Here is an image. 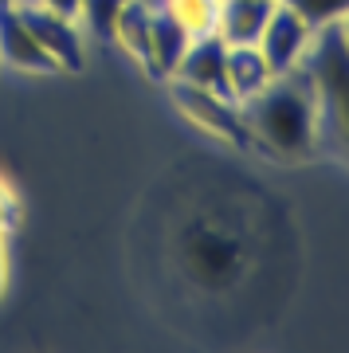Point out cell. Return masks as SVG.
<instances>
[{
  "instance_id": "obj_1",
  "label": "cell",
  "mask_w": 349,
  "mask_h": 353,
  "mask_svg": "<svg viewBox=\"0 0 349 353\" xmlns=\"http://www.w3.org/2000/svg\"><path fill=\"white\" fill-rule=\"evenodd\" d=\"M239 118L251 134V145L267 150L283 161H306L318 153V99L306 67H295L287 75L239 102Z\"/></svg>"
},
{
  "instance_id": "obj_2",
  "label": "cell",
  "mask_w": 349,
  "mask_h": 353,
  "mask_svg": "<svg viewBox=\"0 0 349 353\" xmlns=\"http://www.w3.org/2000/svg\"><path fill=\"white\" fill-rule=\"evenodd\" d=\"M302 67L318 99V150L349 165V48L337 36V24L314 28Z\"/></svg>"
},
{
  "instance_id": "obj_3",
  "label": "cell",
  "mask_w": 349,
  "mask_h": 353,
  "mask_svg": "<svg viewBox=\"0 0 349 353\" xmlns=\"http://www.w3.org/2000/svg\"><path fill=\"white\" fill-rule=\"evenodd\" d=\"M169 90H173L177 110L185 114L192 126H200L204 134H212L220 141H232L239 150L251 145V134L239 118V102L220 94V90L208 87H192V83H181V79H169Z\"/></svg>"
},
{
  "instance_id": "obj_4",
  "label": "cell",
  "mask_w": 349,
  "mask_h": 353,
  "mask_svg": "<svg viewBox=\"0 0 349 353\" xmlns=\"http://www.w3.org/2000/svg\"><path fill=\"white\" fill-rule=\"evenodd\" d=\"M181 255H185L188 275L197 279L200 287H212V290L228 287L243 271V252H239L236 236H228V232H220L212 224L188 228Z\"/></svg>"
},
{
  "instance_id": "obj_5",
  "label": "cell",
  "mask_w": 349,
  "mask_h": 353,
  "mask_svg": "<svg viewBox=\"0 0 349 353\" xmlns=\"http://www.w3.org/2000/svg\"><path fill=\"white\" fill-rule=\"evenodd\" d=\"M12 4L20 8L24 24L32 28L36 43L48 51V59L55 63V71H83L87 55H83V36H79V28L71 16L51 12L39 0H12Z\"/></svg>"
},
{
  "instance_id": "obj_6",
  "label": "cell",
  "mask_w": 349,
  "mask_h": 353,
  "mask_svg": "<svg viewBox=\"0 0 349 353\" xmlns=\"http://www.w3.org/2000/svg\"><path fill=\"white\" fill-rule=\"evenodd\" d=\"M310 39H314V28L306 24V20H302L290 4H283V0H279L255 48H259L263 63L271 67V75H287V71L302 67L306 51H310Z\"/></svg>"
},
{
  "instance_id": "obj_7",
  "label": "cell",
  "mask_w": 349,
  "mask_h": 353,
  "mask_svg": "<svg viewBox=\"0 0 349 353\" xmlns=\"http://www.w3.org/2000/svg\"><path fill=\"white\" fill-rule=\"evenodd\" d=\"M0 63L32 71V75H48L55 71V63L48 59V51L36 43L32 28L24 24V16L12 0H0Z\"/></svg>"
},
{
  "instance_id": "obj_8",
  "label": "cell",
  "mask_w": 349,
  "mask_h": 353,
  "mask_svg": "<svg viewBox=\"0 0 349 353\" xmlns=\"http://www.w3.org/2000/svg\"><path fill=\"white\" fill-rule=\"evenodd\" d=\"M224 71H228V43L216 36V32H208V36H192V43H188L185 59L177 63L173 79L192 83V87H208V90L228 94Z\"/></svg>"
},
{
  "instance_id": "obj_9",
  "label": "cell",
  "mask_w": 349,
  "mask_h": 353,
  "mask_svg": "<svg viewBox=\"0 0 349 353\" xmlns=\"http://www.w3.org/2000/svg\"><path fill=\"white\" fill-rule=\"evenodd\" d=\"M188 43H192V36H188V28L177 20V16H169L165 8H153V32H150V67H146V75L150 79H161V83H169L177 71V63L185 59Z\"/></svg>"
},
{
  "instance_id": "obj_10",
  "label": "cell",
  "mask_w": 349,
  "mask_h": 353,
  "mask_svg": "<svg viewBox=\"0 0 349 353\" xmlns=\"http://www.w3.org/2000/svg\"><path fill=\"white\" fill-rule=\"evenodd\" d=\"M279 0H220L216 12V36L224 39L228 48L236 43H259L263 28L271 20Z\"/></svg>"
},
{
  "instance_id": "obj_11",
  "label": "cell",
  "mask_w": 349,
  "mask_h": 353,
  "mask_svg": "<svg viewBox=\"0 0 349 353\" xmlns=\"http://www.w3.org/2000/svg\"><path fill=\"white\" fill-rule=\"evenodd\" d=\"M271 67L263 63V55L255 43H236V48H228V71H224V83H228V99L243 102L248 94L263 90L271 83Z\"/></svg>"
},
{
  "instance_id": "obj_12",
  "label": "cell",
  "mask_w": 349,
  "mask_h": 353,
  "mask_svg": "<svg viewBox=\"0 0 349 353\" xmlns=\"http://www.w3.org/2000/svg\"><path fill=\"white\" fill-rule=\"evenodd\" d=\"M150 32H153V4L150 0H126L114 24V39L134 55L141 67H150Z\"/></svg>"
},
{
  "instance_id": "obj_13",
  "label": "cell",
  "mask_w": 349,
  "mask_h": 353,
  "mask_svg": "<svg viewBox=\"0 0 349 353\" xmlns=\"http://www.w3.org/2000/svg\"><path fill=\"white\" fill-rule=\"evenodd\" d=\"M161 8L188 28V36H208V32H216L220 0H161Z\"/></svg>"
},
{
  "instance_id": "obj_14",
  "label": "cell",
  "mask_w": 349,
  "mask_h": 353,
  "mask_svg": "<svg viewBox=\"0 0 349 353\" xmlns=\"http://www.w3.org/2000/svg\"><path fill=\"white\" fill-rule=\"evenodd\" d=\"M126 8V0H79V16L87 24L90 36L99 39H114V24H118V12Z\"/></svg>"
},
{
  "instance_id": "obj_15",
  "label": "cell",
  "mask_w": 349,
  "mask_h": 353,
  "mask_svg": "<svg viewBox=\"0 0 349 353\" xmlns=\"http://www.w3.org/2000/svg\"><path fill=\"white\" fill-rule=\"evenodd\" d=\"M283 4H290L310 28L337 24V20L349 12V0H283Z\"/></svg>"
},
{
  "instance_id": "obj_16",
  "label": "cell",
  "mask_w": 349,
  "mask_h": 353,
  "mask_svg": "<svg viewBox=\"0 0 349 353\" xmlns=\"http://www.w3.org/2000/svg\"><path fill=\"white\" fill-rule=\"evenodd\" d=\"M16 220H20V201H16L12 185L0 176V232H12Z\"/></svg>"
},
{
  "instance_id": "obj_17",
  "label": "cell",
  "mask_w": 349,
  "mask_h": 353,
  "mask_svg": "<svg viewBox=\"0 0 349 353\" xmlns=\"http://www.w3.org/2000/svg\"><path fill=\"white\" fill-rule=\"evenodd\" d=\"M39 4L51 8V12H59V16H71V20L79 16V0H39Z\"/></svg>"
},
{
  "instance_id": "obj_18",
  "label": "cell",
  "mask_w": 349,
  "mask_h": 353,
  "mask_svg": "<svg viewBox=\"0 0 349 353\" xmlns=\"http://www.w3.org/2000/svg\"><path fill=\"white\" fill-rule=\"evenodd\" d=\"M4 240H8V232H0V294H4V283H8V248H4Z\"/></svg>"
},
{
  "instance_id": "obj_19",
  "label": "cell",
  "mask_w": 349,
  "mask_h": 353,
  "mask_svg": "<svg viewBox=\"0 0 349 353\" xmlns=\"http://www.w3.org/2000/svg\"><path fill=\"white\" fill-rule=\"evenodd\" d=\"M337 36H341V43L349 48V12L341 16V20H337Z\"/></svg>"
}]
</instances>
